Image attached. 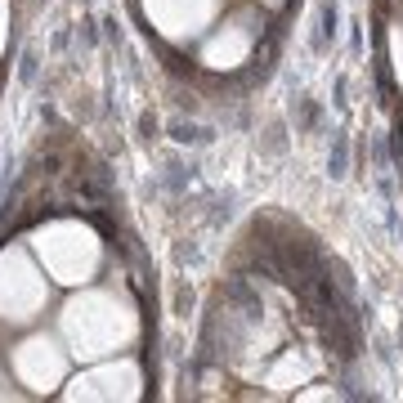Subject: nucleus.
<instances>
[{
	"label": "nucleus",
	"instance_id": "1",
	"mask_svg": "<svg viewBox=\"0 0 403 403\" xmlns=\"http://www.w3.org/2000/svg\"><path fill=\"white\" fill-rule=\"evenodd\" d=\"M327 170H332V180L350 175V139H345V135L332 139V157H327Z\"/></svg>",
	"mask_w": 403,
	"mask_h": 403
},
{
	"label": "nucleus",
	"instance_id": "2",
	"mask_svg": "<svg viewBox=\"0 0 403 403\" xmlns=\"http://www.w3.org/2000/svg\"><path fill=\"white\" fill-rule=\"evenodd\" d=\"M336 36V0H323V13H319V40L314 45L327 50V40Z\"/></svg>",
	"mask_w": 403,
	"mask_h": 403
},
{
	"label": "nucleus",
	"instance_id": "3",
	"mask_svg": "<svg viewBox=\"0 0 403 403\" xmlns=\"http://www.w3.org/2000/svg\"><path fill=\"white\" fill-rule=\"evenodd\" d=\"M170 135H175L180 143H206V139H211L206 131H197V126H184V121H175V126H170Z\"/></svg>",
	"mask_w": 403,
	"mask_h": 403
},
{
	"label": "nucleus",
	"instance_id": "4",
	"mask_svg": "<svg viewBox=\"0 0 403 403\" xmlns=\"http://www.w3.org/2000/svg\"><path fill=\"white\" fill-rule=\"evenodd\" d=\"M314 121H319V108H314V104H305V99H300V126H314Z\"/></svg>",
	"mask_w": 403,
	"mask_h": 403
},
{
	"label": "nucleus",
	"instance_id": "5",
	"mask_svg": "<svg viewBox=\"0 0 403 403\" xmlns=\"http://www.w3.org/2000/svg\"><path fill=\"white\" fill-rule=\"evenodd\" d=\"M32 77H36V59L27 54V59H23V81H32Z\"/></svg>",
	"mask_w": 403,
	"mask_h": 403
}]
</instances>
